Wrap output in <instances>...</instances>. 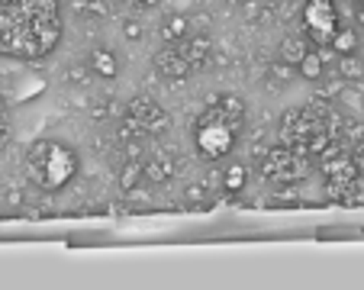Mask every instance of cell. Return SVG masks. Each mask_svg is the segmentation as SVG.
Masks as SVG:
<instances>
[{"label":"cell","instance_id":"6da1fadb","mask_svg":"<svg viewBox=\"0 0 364 290\" xmlns=\"http://www.w3.org/2000/svg\"><path fill=\"white\" fill-rule=\"evenodd\" d=\"M62 39L58 0H0V55L42 58Z\"/></svg>","mask_w":364,"mask_h":290},{"label":"cell","instance_id":"7a4b0ae2","mask_svg":"<svg viewBox=\"0 0 364 290\" xmlns=\"http://www.w3.org/2000/svg\"><path fill=\"white\" fill-rule=\"evenodd\" d=\"M23 168H26V178L33 181L39 190L55 193L77 178L81 159H77V152L71 145L58 142V139H39V142H33L26 149Z\"/></svg>","mask_w":364,"mask_h":290},{"label":"cell","instance_id":"3957f363","mask_svg":"<svg viewBox=\"0 0 364 290\" xmlns=\"http://www.w3.org/2000/svg\"><path fill=\"white\" fill-rule=\"evenodd\" d=\"M239 129H242V123L229 119L216 100H206V110L200 113L197 132H193L200 155H203L206 161L226 159V155L235 149V142H239Z\"/></svg>","mask_w":364,"mask_h":290},{"label":"cell","instance_id":"277c9868","mask_svg":"<svg viewBox=\"0 0 364 290\" xmlns=\"http://www.w3.org/2000/svg\"><path fill=\"white\" fill-rule=\"evenodd\" d=\"M303 29L316 48L332 45L336 33L342 29V14H338L336 0H306L303 4Z\"/></svg>","mask_w":364,"mask_h":290},{"label":"cell","instance_id":"5b68a950","mask_svg":"<svg viewBox=\"0 0 364 290\" xmlns=\"http://www.w3.org/2000/svg\"><path fill=\"white\" fill-rule=\"evenodd\" d=\"M126 113L129 117H136L139 123L145 126V132L149 136H161V132L168 129V113L161 110V104L155 100V97H149V94H139V97H132L129 100V107H126Z\"/></svg>","mask_w":364,"mask_h":290},{"label":"cell","instance_id":"8992f818","mask_svg":"<svg viewBox=\"0 0 364 290\" xmlns=\"http://www.w3.org/2000/svg\"><path fill=\"white\" fill-rule=\"evenodd\" d=\"M151 68L159 71L161 77H168V81H184V77H191V62H187L184 55H181L178 45H165L155 52V58H151Z\"/></svg>","mask_w":364,"mask_h":290},{"label":"cell","instance_id":"52a82bcc","mask_svg":"<svg viewBox=\"0 0 364 290\" xmlns=\"http://www.w3.org/2000/svg\"><path fill=\"white\" fill-rule=\"evenodd\" d=\"M178 48H181V55L191 62V68L197 71V68H203L206 62H210V52H213V42L206 39V36H187L184 42H178Z\"/></svg>","mask_w":364,"mask_h":290},{"label":"cell","instance_id":"ba28073f","mask_svg":"<svg viewBox=\"0 0 364 290\" xmlns=\"http://www.w3.org/2000/svg\"><path fill=\"white\" fill-rule=\"evenodd\" d=\"M87 68L94 71L97 77H103V81H113V77L119 75V62H117V55H113L110 48H103V45L90 48V55H87Z\"/></svg>","mask_w":364,"mask_h":290},{"label":"cell","instance_id":"9c48e42d","mask_svg":"<svg viewBox=\"0 0 364 290\" xmlns=\"http://www.w3.org/2000/svg\"><path fill=\"white\" fill-rule=\"evenodd\" d=\"M174 174H178V159H174L171 152H155L151 161L145 165V178L155 181V184H165V181H171Z\"/></svg>","mask_w":364,"mask_h":290},{"label":"cell","instance_id":"30bf717a","mask_svg":"<svg viewBox=\"0 0 364 290\" xmlns=\"http://www.w3.org/2000/svg\"><path fill=\"white\" fill-rule=\"evenodd\" d=\"M313 48V42H309V36H287V39L281 42V58L284 62H290L296 68V65L306 58V52Z\"/></svg>","mask_w":364,"mask_h":290},{"label":"cell","instance_id":"8fae6325","mask_svg":"<svg viewBox=\"0 0 364 290\" xmlns=\"http://www.w3.org/2000/svg\"><path fill=\"white\" fill-rule=\"evenodd\" d=\"M245 184H248V171H245V165L232 161V165L223 168V174H220V187H223L226 193H242V190H245Z\"/></svg>","mask_w":364,"mask_h":290},{"label":"cell","instance_id":"7c38bea8","mask_svg":"<svg viewBox=\"0 0 364 290\" xmlns=\"http://www.w3.org/2000/svg\"><path fill=\"white\" fill-rule=\"evenodd\" d=\"M161 36H165L168 45H178V42H184L187 36H191V20L181 14H171L165 20V26H161Z\"/></svg>","mask_w":364,"mask_h":290},{"label":"cell","instance_id":"4fadbf2b","mask_svg":"<svg viewBox=\"0 0 364 290\" xmlns=\"http://www.w3.org/2000/svg\"><path fill=\"white\" fill-rule=\"evenodd\" d=\"M336 75H342L348 84H361L364 81V62L355 55V52H348V55H338Z\"/></svg>","mask_w":364,"mask_h":290},{"label":"cell","instance_id":"5bb4252c","mask_svg":"<svg viewBox=\"0 0 364 290\" xmlns=\"http://www.w3.org/2000/svg\"><path fill=\"white\" fill-rule=\"evenodd\" d=\"M296 71H300V77H306V81H323L326 77V62H323V55H319V48H309L306 58L296 65Z\"/></svg>","mask_w":364,"mask_h":290},{"label":"cell","instance_id":"9a60e30c","mask_svg":"<svg viewBox=\"0 0 364 290\" xmlns=\"http://www.w3.org/2000/svg\"><path fill=\"white\" fill-rule=\"evenodd\" d=\"M210 100H216V104L223 107V113H226L229 119H235V123L245 119V100H242L239 94H213Z\"/></svg>","mask_w":364,"mask_h":290},{"label":"cell","instance_id":"2e32d148","mask_svg":"<svg viewBox=\"0 0 364 290\" xmlns=\"http://www.w3.org/2000/svg\"><path fill=\"white\" fill-rule=\"evenodd\" d=\"M145 178V165L142 161H129V165H123V171H119V187L123 190H136L139 184H142Z\"/></svg>","mask_w":364,"mask_h":290},{"label":"cell","instance_id":"e0dca14e","mask_svg":"<svg viewBox=\"0 0 364 290\" xmlns=\"http://www.w3.org/2000/svg\"><path fill=\"white\" fill-rule=\"evenodd\" d=\"M184 200L191 203V207H210V187H206V181H193V184L184 187Z\"/></svg>","mask_w":364,"mask_h":290},{"label":"cell","instance_id":"ac0fdd59","mask_svg":"<svg viewBox=\"0 0 364 290\" xmlns=\"http://www.w3.org/2000/svg\"><path fill=\"white\" fill-rule=\"evenodd\" d=\"M332 48H336L338 55H348V52H355V48H358V29L355 26H342L336 33V39H332Z\"/></svg>","mask_w":364,"mask_h":290},{"label":"cell","instance_id":"d6986e66","mask_svg":"<svg viewBox=\"0 0 364 290\" xmlns=\"http://www.w3.org/2000/svg\"><path fill=\"white\" fill-rule=\"evenodd\" d=\"M271 77H274L277 84H287L290 77H294V65L284 62V58H281V62H274V65H271Z\"/></svg>","mask_w":364,"mask_h":290},{"label":"cell","instance_id":"ffe728a7","mask_svg":"<svg viewBox=\"0 0 364 290\" xmlns=\"http://www.w3.org/2000/svg\"><path fill=\"white\" fill-rule=\"evenodd\" d=\"M145 36V26L139 20H126L123 23V39H129V42H139Z\"/></svg>","mask_w":364,"mask_h":290},{"label":"cell","instance_id":"44dd1931","mask_svg":"<svg viewBox=\"0 0 364 290\" xmlns=\"http://www.w3.org/2000/svg\"><path fill=\"white\" fill-rule=\"evenodd\" d=\"M271 203H274V207H294V203H296V190H294V187H287V190L274 193V197H271Z\"/></svg>","mask_w":364,"mask_h":290},{"label":"cell","instance_id":"7402d4cb","mask_svg":"<svg viewBox=\"0 0 364 290\" xmlns=\"http://www.w3.org/2000/svg\"><path fill=\"white\" fill-rule=\"evenodd\" d=\"M7 203H10V207H23V203H26V193H23L20 190V187H10V190H7Z\"/></svg>","mask_w":364,"mask_h":290},{"label":"cell","instance_id":"603a6c76","mask_svg":"<svg viewBox=\"0 0 364 290\" xmlns=\"http://www.w3.org/2000/svg\"><path fill=\"white\" fill-rule=\"evenodd\" d=\"M355 165L364 171V142H361V145H355Z\"/></svg>","mask_w":364,"mask_h":290},{"label":"cell","instance_id":"cb8c5ba5","mask_svg":"<svg viewBox=\"0 0 364 290\" xmlns=\"http://www.w3.org/2000/svg\"><path fill=\"white\" fill-rule=\"evenodd\" d=\"M132 4H139V7H155L159 0H132Z\"/></svg>","mask_w":364,"mask_h":290},{"label":"cell","instance_id":"d4e9b609","mask_svg":"<svg viewBox=\"0 0 364 290\" xmlns=\"http://www.w3.org/2000/svg\"><path fill=\"white\" fill-rule=\"evenodd\" d=\"M358 23L364 26V7H358Z\"/></svg>","mask_w":364,"mask_h":290},{"label":"cell","instance_id":"484cf974","mask_svg":"<svg viewBox=\"0 0 364 290\" xmlns=\"http://www.w3.org/2000/svg\"><path fill=\"white\" fill-rule=\"evenodd\" d=\"M355 4H358V7H364V0H355Z\"/></svg>","mask_w":364,"mask_h":290}]
</instances>
